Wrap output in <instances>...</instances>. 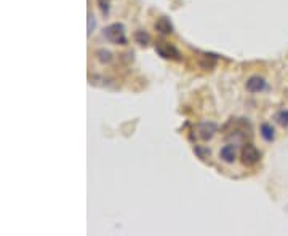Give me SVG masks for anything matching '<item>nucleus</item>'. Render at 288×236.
<instances>
[{
    "label": "nucleus",
    "mask_w": 288,
    "mask_h": 236,
    "mask_svg": "<svg viewBox=\"0 0 288 236\" xmlns=\"http://www.w3.org/2000/svg\"><path fill=\"white\" fill-rule=\"evenodd\" d=\"M96 59L101 64H110V63H112V54H110V51L101 48V50L96 51Z\"/></svg>",
    "instance_id": "9"
},
{
    "label": "nucleus",
    "mask_w": 288,
    "mask_h": 236,
    "mask_svg": "<svg viewBox=\"0 0 288 236\" xmlns=\"http://www.w3.org/2000/svg\"><path fill=\"white\" fill-rule=\"evenodd\" d=\"M194 152H196V155L200 158V160H205V158L210 157V150L207 149V147L196 145V147H194Z\"/></svg>",
    "instance_id": "11"
},
{
    "label": "nucleus",
    "mask_w": 288,
    "mask_h": 236,
    "mask_svg": "<svg viewBox=\"0 0 288 236\" xmlns=\"http://www.w3.org/2000/svg\"><path fill=\"white\" fill-rule=\"evenodd\" d=\"M219 158H221V161H224V163H234L235 161V158H237V149H235V145L234 144H228V145H224L223 149L219 150Z\"/></svg>",
    "instance_id": "6"
},
{
    "label": "nucleus",
    "mask_w": 288,
    "mask_h": 236,
    "mask_svg": "<svg viewBox=\"0 0 288 236\" xmlns=\"http://www.w3.org/2000/svg\"><path fill=\"white\" fill-rule=\"evenodd\" d=\"M275 120L277 123L282 126H288V110H280L275 113Z\"/></svg>",
    "instance_id": "10"
},
{
    "label": "nucleus",
    "mask_w": 288,
    "mask_h": 236,
    "mask_svg": "<svg viewBox=\"0 0 288 236\" xmlns=\"http://www.w3.org/2000/svg\"><path fill=\"white\" fill-rule=\"evenodd\" d=\"M259 133H261V137L266 142H272L275 139V131L272 128V125H269V123H263Z\"/></svg>",
    "instance_id": "8"
},
{
    "label": "nucleus",
    "mask_w": 288,
    "mask_h": 236,
    "mask_svg": "<svg viewBox=\"0 0 288 236\" xmlns=\"http://www.w3.org/2000/svg\"><path fill=\"white\" fill-rule=\"evenodd\" d=\"M261 160V152H259L256 147L252 144H247L242 150V161L247 166H253Z\"/></svg>",
    "instance_id": "3"
},
{
    "label": "nucleus",
    "mask_w": 288,
    "mask_h": 236,
    "mask_svg": "<svg viewBox=\"0 0 288 236\" xmlns=\"http://www.w3.org/2000/svg\"><path fill=\"white\" fill-rule=\"evenodd\" d=\"M156 29L160 32V34H171V32H173V24H171V21L168 18L162 16V18L157 19Z\"/></svg>",
    "instance_id": "7"
},
{
    "label": "nucleus",
    "mask_w": 288,
    "mask_h": 236,
    "mask_svg": "<svg viewBox=\"0 0 288 236\" xmlns=\"http://www.w3.org/2000/svg\"><path fill=\"white\" fill-rule=\"evenodd\" d=\"M95 16H93L91 13H88V35L91 34L93 29H95Z\"/></svg>",
    "instance_id": "14"
},
{
    "label": "nucleus",
    "mask_w": 288,
    "mask_h": 236,
    "mask_svg": "<svg viewBox=\"0 0 288 236\" xmlns=\"http://www.w3.org/2000/svg\"><path fill=\"white\" fill-rule=\"evenodd\" d=\"M156 51H157V54H160V56L165 58V59H175V61H180L181 59V53H180L178 48L170 45V43H167V42L157 43Z\"/></svg>",
    "instance_id": "2"
},
{
    "label": "nucleus",
    "mask_w": 288,
    "mask_h": 236,
    "mask_svg": "<svg viewBox=\"0 0 288 236\" xmlns=\"http://www.w3.org/2000/svg\"><path fill=\"white\" fill-rule=\"evenodd\" d=\"M266 88H268V83H266V80L259 75H253L247 80V90L250 93H261Z\"/></svg>",
    "instance_id": "5"
},
{
    "label": "nucleus",
    "mask_w": 288,
    "mask_h": 236,
    "mask_svg": "<svg viewBox=\"0 0 288 236\" xmlns=\"http://www.w3.org/2000/svg\"><path fill=\"white\" fill-rule=\"evenodd\" d=\"M103 35L106 40H109L114 45H125L126 35H125V26L120 23L109 24L106 29L103 31Z\"/></svg>",
    "instance_id": "1"
},
{
    "label": "nucleus",
    "mask_w": 288,
    "mask_h": 236,
    "mask_svg": "<svg viewBox=\"0 0 288 236\" xmlns=\"http://www.w3.org/2000/svg\"><path fill=\"white\" fill-rule=\"evenodd\" d=\"M216 131H218V126L213 122H205L197 126V133L202 141H210L216 134Z\"/></svg>",
    "instance_id": "4"
},
{
    "label": "nucleus",
    "mask_w": 288,
    "mask_h": 236,
    "mask_svg": "<svg viewBox=\"0 0 288 236\" xmlns=\"http://www.w3.org/2000/svg\"><path fill=\"white\" fill-rule=\"evenodd\" d=\"M98 5H99V8H101L103 15L106 16L110 8V0H98Z\"/></svg>",
    "instance_id": "13"
},
{
    "label": "nucleus",
    "mask_w": 288,
    "mask_h": 236,
    "mask_svg": "<svg viewBox=\"0 0 288 236\" xmlns=\"http://www.w3.org/2000/svg\"><path fill=\"white\" fill-rule=\"evenodd\" d=\"M135 38H136V42L140 43V45H144V47H146L147 43H149V35H147L144 31H138L136 34H135Z\"/></svg>",
    "instance_id": "12"
}]
</instances>
